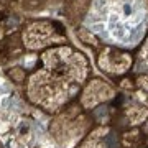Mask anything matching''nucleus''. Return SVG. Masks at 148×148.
<instances>
[{"mask_svg": "<svg viewBox=\"0 0 148 148\" xmlns=\"http://www.w3.org/2000/svg\"><path fill=\"white\" fill-rule=\"evenodd\" d=\"M10 76L12 77H16V79H21L23 77V73L20 71V68H16V71H12L10 73Z\"/></svg>", "mask_w": 148, "mask_h": 148, "instance_id": "nucleus-5", "label": "nucleus"}, {"mask_svg": "<svg viewBox=\"0 0 148 148\" xmlns=\"http://www.w3.org/2000/svg\"><path fill=\"white\" fill-rule=\"evenodd\" d=\"M2 13H3V10H2V5H0V15H2Z\"/></svg>", "mask_w": 148, "mask_h": 148, "instance_id": "nucleus-6", "label": "nucleus"}, {"mask_svg": "<svg viewBox=\"0 0 148 148\" xmlns=\"http://www.w3.org/2000/svg\"><path fill=\"white\" fill-rule=\"evenodd\" d=\"M132 63H133L132 54L114 46H106L104 51L101 53V56H99V66L107 73L123 74L128 71Z\"/></svg>", "mask_w": 148, "mask_h": 148, "instance_id": "nucleus-2", "label": "nucleus"}, {"mask_svg": "<svg viewBox=\"0 0 148 148\" xmlns=\"http://www.w3.org/2000/svg\"><path fill=\"white\" fill-rule=\"evenodd\" d=\"M58 23H49V21H35L32 23L28 30H25V45L30 48H40L49 43H59L64 41L63 28L59 27L58 30H54Z\"/></svg>", "mask_w": 148, "mask_h": 148, "instance_id": "nucleus-1", "label": "nucleus"}, {"mask_svg": "<svg viewBox=\"0 0 148 148\" xmlns=\"http://www.w3.org/2000/svg\"><path fill=\"white\" fill-rule=\"evenodd\" d=\"M77 36H79V40L82 43H86V45H90V46H99V40L95 38V35H92V32L86 30V28L77 30Z\"/></svg>", "mask_w": 148, "mask_h": 148, "instance_id": "nucleus-3", "label": "nucleus"}, {"mask_svg": "<svg viewBox=\"0 0 148 148\" xmlns=\"http://www.w3.org/2000/svg\"><path fill=\"white\" fill-rule=\"evenodd\" d=\"M142 59H143V63L148 66V36H147V41L143 43V46H142Z\"/></svg>", "mask_w": 148, "mask_h": 148, "instance_id": "nucleus-4", "label": "nucleus"}]
</instances>
